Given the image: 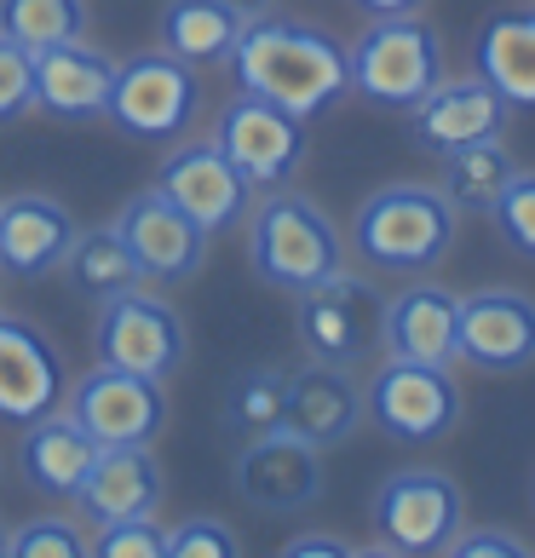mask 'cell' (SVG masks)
Instances as JSON below:
<instances>
[{
	"mask_svg": "<svg viewBox=\"0 0 535 558\" xmlns=\"http://www.w3.org/2000/svg\"><path fill=\"white\" fill-rule=\"evenodd\" d=\"M236 495L259 512H305L323 501V449L277 421L236 454Z\"/></svg>",
	"mask_w": 535,
	"mask_h": 558,
	"instance_id": "4fadbf2b",
	"label": "cell"
},
{
	"mask_svg": "<svg viewBox=\"0 0 535 558\" xmlns=\"http://www.w3.org/2000/svg\"><path fill=\"white\" fill-rule=\"evenodd\" d=\"M496 236L512 247L519 259H535V173H512V184H507V196L496 202Z\"/></svg>",
	"mask_w": 535,
	"mask_h": 558,
	"instance_id": "4dcf8cb0",
	"label": "cell"
},
{
	"mask_svg": "<svg viewBox=\"0 0 535 558\" xmlns=\"http://www.w3.org/2000/svg\"><path fill=\"white\" fill-rule=\"evenodd\" d=\"M461 214L438 184H380L375 196L357 202L352 214V254L368 271H392V277H426L438 271L455 247Z\"/></svg>",
	"mask_w": 535,
	"mask_h": 558,
	"instance_id": "7a4b0ae2",
	"label": "cell"
},
{
	"mask_svg": "<svg viewBox=\"0 0 535 558\" xmlns=\"http://www.w3.org/2000/svg\"><path fill=\"white\" fill-rule=\"evenodd\" d=\"M64 409L98 449L156 444L161 426H168V391H161V380L115 368V363H93L64 391Z\"/></svg>",
	"mask_w": 535,
	"mask_h": 558,
	"instance_id": "30bf717a",
	"label": "cell"
},
{
	"mask_svg": "<svg viewBox=\"0 0 535 558\" xmlns=\"http://www.w3.org/2000/svg\"><path fill=\"white\" fill-rule=\"evenodd\" d=\"M461 363L484 375H524L535 368V294L524 288H478L461 300L455 323Z\"/></svg>",
	"mask_w": 535,
	"mask_h": 558,
	"instance_id": "9a60e30c",
	"label": "cell"
},
{
	"mask_svg": "<svg viewBox=\"0 0 535 558\" xmlns=\"http://www.w3.org/2000/svg\"><path fill=\"white\" fill-rule=\"evenodd\" d=\"M35 110V52L24 40L0 35V128Z\"/></svg>",
	"mask_w": 535,
	"mask_h": 558,
	"instance_id": "d6a6232c",
	"label": "cell"
},
{
	"mask_svg": "<svg viewBox=\"0 0 535 558\" xmlns=\"http://www.w3.org/2000/svg\"><path fill=\"white\" fill-rule=\"evenodd\" d=\"M512 173H519V161H512L507 138H484V144H466V150L443 156V184L438 191L455 202V214H496V202L507 196Z\"/></svg>",
	"mask_w": 535,
	"mask_h": 558,
	"instance_id": "4316f807",
	"label": "cell"
},
{
	"mask_svg": "<svg viewBox=\"0 0 535 558\" xmlns=\"http://www.w3.org/2000/svg\"><path fill=\"white\" fill-rule=\"evenodd\" d=\"M115 231H121V242L133 247L144 282L179 288V282H191L202 271V259H208V231H202V225L184 214V208H173L156 184L121 202Z\"/></svg>",
	"mask_w": 535,
	"mask_h": 558,
	"instance_id": "5bb4252c",
	"label": "cell"
},
{
	"mask_svg": "<svg viewBox=\"0 0 535 558\" xmlns=\"http://www.w3.org/2000/svg\"><path fill=\"white\" fill-rule=\"evenodd\" d=\"M17 472H24V484L35 495H47V501H75L81 478L93 472V454L98 444L70 421V409H52V415H35L17 426Z\"/></svg>",
	"mask_w": 535,
	"mask_h": 558,
	"instance_id": "603a6c76",
	"label": "cell"
},
{
	"mask_svg": "<svg viewBox=\"0 0 535 558\" xmlns=\"http://www.w3.org/2000/svg\"><path fill=\"white\" fill-rule=\"evenodd\" d=\"M161 495H168V478H161V461L150 454V444L98 449L93 454V472L75 489V512L98 530V524H115V519L156 512Z\"/></svg>",
	"mask_w": 535,
	"mask_h": 558,
	"instance_id": "7402d4cb",
	"label": "cell"
},
{
	"mask_svg": "<svg viewBox=\"0 0 535 558\" xmlns=\"http://www.w3.org/2000/svg\"><path fill=\"white\" fill-rule=\"evenodd\" d=\"M363 391H368V421H375L392 444H403V449L443 444L449 432L461 426V415H466L455 368H438V363L386 357L375 375H368Z\"/></svg>",
	"mask_w": 535,
	"mask_h": 558,
	"instance_id": "52a82bcc",
	"label": "cell"
},
{
	"mask_svg": "<svg viewBox=\"0 0 535 558\" xmlns=\"http://www.w3.org/2000/svg\"><path fill=\"white\" fill-rule=\"evenodd\" d=\"M7 542H12V530H7V524H0V558H7Z\"/></svg>",
	"mask_w": 535,
	"mask_h": 558,
	"instance_id": "f35d334b",
	"label": "cell"
},
{
	"mask_svg": "<svg viewBox=\"0 0 535 558\" xmlns=\"http://www.w3.org/2000/svg\"><path fill=\"white\" fill-rule=\"evenodd\" d=\"M472 75H484L512 116L535 110V7L484 17V29L472 35Z\"/></svg>",
	"mask_w": 535,
	"mask_h": 558,
	"instance_id": "cb8c5ba5",
	"label": "cell"
},
{
	"mask_svg": "<svg viewBox=\"0 0 535 558\" xmlns=\"http://www.w3.org/2000/svg\"><path fill=\"white\" fill-rule=\"evenodd\" d=\"M461 512H466V495L461 484L438 466H398L386 472L375 501H368V530L386 553H403V558H431L455 542L461 530Z\"/></svg>",
	"mask_w": 535,
	"mask_h": 558,
	"instance_id": "8992f818",
	"label": "cell"
},
{
	"mask_svg": "<svg viewBox=\"0 0 535 558\" xmlns=\"http://www.w3.org/2000/svg\"><path fill=\"white\" fill-rule=\"evenodd\" d=\"M449 558H530V542L524 535H512V530H489V524H478V530H455V542L443 547Z\"/></svg>",
	"mask_w": 535,
	"mask_h": 558,
	"instance_id": "e575fe53",
	"label": "cell"
},
{
	"mask_svg": "<svg viewBox=\"0 0 535 558\" xmlns=\"http://www.w3.org/2000/svg\"><path fill=\"white\" fill-rule=\"evenodd\" d=\"M368 421V391L352 375V363H305L288 375L282 391V426H294L300 438H312L317 449L352 444Z\"/></svg>",
	"mask_w": 535,
	"mask_h": 558,
	"instance_id": "ac0fdd59",
	"label": "cell"
},
{
	"mask_svg": "<svg viewBox=\"0 0 535 558\" xmlns=\"http://www.w3.org/2000/svg\"><path fill=\"white\" fill-rule=\"evenodd\" d=\"M93 351H98V363L168 380L184 363V351H191V335H184V317L173 312V305L138 282V288H121V294L98 300Z\"/></svg>",
	"mask_w": 535,
	"mask_h": 558,
	"instance_id": "ba28073f",
	"label": "cell"
},
{
	"mask_svg": "<svg viewBox=\"0 0 535 558\" xmlns=\"http://www.w3.org/2000/svg\"><path fill=\"white\" fill-rule=\"evenodd\" d=\"M242 24L248 17L231 12L224 0H168L156 12V47L184 58V64H196V70H214L231 58Z\"/></svg>",
	"mask_w": 535,
	"mask_h": 558,
	"instance_id": "d4e9b609",
	"label": "cell"
},
{
	"mask_svg": "<svg viewBox=\"0 0 535 558\" xmlns=\"http://www.w3.org/2000/svg\"><path fill=\"white\" fill-rule=\"evenodd\" d=\"M530 501H535V478H530Z\"/></svg>",
	"mask_w": 535,
	"mask_h": 558,
	"instance_id": "ab89813d",
	"label": "cell"
},
{
	"mask_svg": "<svg viewBox=\"0 0 535 558\" xmlns=\"http://www.w3.org/2000/svg\"><path fill=\"white\" fill-rule=\"evenodd\" d=\"M345 58H352V93L386 116H409L449 75L443 35L421 12L368 17V29L345 47Z\"/></svg>",
	"mask_w": 535,
	"mask_h": 558,
	"instance_id": "277c9868",
	"label": "cell"
},
{
	"mask_svg": "<svg viewBox=\"0 0 535 558\" xmlns=\"http://www.w3.org/2000/svg\"><path fill=\"white\" fill-rule=\"evenodd\" d=\"M75 214L64 208L58 196H7L0 202V271L17 277V282H40L64 265L70 242H75Z\"/></svg>",
	"mask_w": 535,
	"mask_h": 558,
	"instance_id": "44dd1931",
	"label": "cell"
},
{
	"mask_svg": "<svg viewBox=\"0 0 535 558\" xmlns=\"http://www.w3.org/2000/svg\"><path fill=\"white\" fill-rule=\"evenodd\" d=\"M455 323H461V294H449L431 277H409V288H398L380 305V351L398 363H438L455 368L461 345H455Z\"/></svg>",
	"mask_w": 535,
	"mask_h": 558,
	"instance_id": "e0dca14e",
	"label": "cell"
},
{
	"mask_svg": "<svg viewBox=\"0 0 535 558\" xmlns=\"http://www.w3.org/2000/svg\"><path fill=\"white\" fill-rule=\"evenodd\" d=\"M87 553H93V535L75 519H29L7 542V558H87Z\"/></svg>",
	"mask_w": 535,
	"mask_h": 558,
	"instance_id": "f546056e",
	"label": "cell"
},
{
	"mask_svg": "<svg viewBox=\"0 0 535 558\" xmlns=\"http://www.w3.org/2000/svg\"><path fill=\"white\" fill-rule=\"evenodd\" d=\"M242 542H236V530L231 524H219V519H184L168 530V558H236Z\"/></svg>",
	"mask_w": 535,
	"mask_h": 558,
	"instance_id": "836d02e7",
	"label": "cell"
},
{
	"mask_svg": "<svg viewBox=\"0 0 535 558\" xmlns=\"http://www.w3.org/2000/svg\"><path fill=\"white\" fill-rule=\"evenodd\" d=\"M219 150L242 168L254 191H277L305 168V121L277 105H265L254 93H236L219 116Z\"/></svg>",
	"mask_w": 535,
	"mask_h": 558,
	"instance_id": "7c38bea8",
	"label": "cell"
},
{
	"mask_svg": "<svg viewBox=\"0 0 535 558\" xmlns=\"http://www.w3.org/2000/svg\"><path fill=\"white\" fill-rule=\"evenodd\" d=\"M115 87V58L87 35L35 52V110L58 121H98Z\"/></svg>",
	"mask_w": 535,
	"mask_h": 558,
	"instance_id": "ffe728a7",
	"label": "cell"
},
{
	"mask_svg": "<svg viewBox=\"0 0 535 558\" xmlns=\"http://www.w3.org/2000/svg\"><path fill=\"white\" fill-rule=\"evenodd\" d=\"M507 98L489 87L484 75H443L415 110H409V138L415 150L426 156H455L466 144H484V138H501L507 133Z\"/></svg>",
	"mask_w": 535,
	"mask_h": 558,
	"instance_id": "2e32d148",
	"label": "cell"
},
{
	"mask_svg": "<svg viewBox=\"0 0 535 558\" xmlns=\"http://www.w3.org/2000/svg\"><path fill=\"white\" fill-rule=\"evenodd\" d=\"M156 191L191 214L208 236L242 225L254 208V184L219 150V138H173V150L156 168Z\"/></svg>",
	"mask_w": 535,
	"mask_h": 558,
	"instance_id": "8fae6325",
	"label": "cell"
},
{
	"mask_svg": "<svg viewBox=\"0 0 535 558\" xmlns=\"http://www.w3.org/2000/svg\"><path fill=\"white\" fill-rule=\"evenodd\" d=\"M231 12H242V17H259V12H271V0H224Z\"/></svg>",
	"mask_w": 535,
	"mask_h": 558,
	"instance_id": "74e56055",
	"label": "cell"
},
{
	"mask_svg": "<svg viewBox=\"0 0 535 558\" xmlns=\"http://www.w3.org/2000/svg\"><path fill=\"white\" fill-rule=\"evenodd\" d=\"M224 70L236 75V93H254L300 121L340 110L345 93H352L345 40L305 24V17H277V12H259L242 24Z\"/></svg>",
	"mask_w": 535,
	"mask_h": 558,
	"instance_id": "6da1fadb",
	"label": "cell"
},
{
	"mask_svg": "<svg viewBox=\"0 0 535 558\" xmlns=\"http://www.w3.org/2000/svg\"><path fill=\"white\" fill-rule=\"evenodd\" d=\"M530 7H535V0H530Z\"/></svg>",
	"mask_w": 535,
	"mask_h": 558,
	"instance_id": "60d3db41",
	"label": "cell"
},
{
	"mask_svg": "<svg viewBox=\"0 0 535 558\" xmlns=\"http://www.w3.org/2000/svg\"><path fill=\"white\" fill-rule=\"evenodd\" d=\"M0 35L24 40L29 52L87 35V0H0Z\"/></svg>",
	"mask_w": 535,
	"mask_h": 558,
	"instance_id": "83f0119b",
	"label": "cell"
},
{
	"mask_svg": "<svg viewBox=\"0 0 535 558\" xmlns=\"http://www.w3.org/2000/svg\"><path fill=\"white\" fill-rule=\"evenodd\" d=\"M64 391H70L64 351L35 323L0 312V421L24 426L35 415H52V409H64Z\"/></svg>",
	"mask_w": 535,
	"mask_h": 558,
	"instance_id": "d6986e66",
	"label": "cell"
},
{
	"mask_svg": "<svg viewBox=\"0 0 535 558\" xmlns=\"http://www.w3.org/2000/svg\"><path fill=\"white\" fill-rule=\"evenodd\" d=\"M202 116V70L184 64L173 52H133L115 64V87H110V105L105 121L133 138V144H173L196 128Z\"/></svg>",
	"mask_w": 535,
	"mask_h": 558,
	"instance_id": "5b68a950",
	"label": "cell"
},
{
	"mask_svg": "<svg viewBox=\"0 0 535 558\" xmlns=\"http://www.w3.org/2000/svg\"><path fill=\"white\" fill-rule=\"evenodd\" d=\"M380 305L386 294L363 271H340L323 277L317 288L294 294V335L300 351L317 363H363L380 345Z\"/></svg>",
	"mask_w": 535,
	"mask_h": 558,
	"instance_id": "9c48e42d",
	"label": "cell"
},
{
	"mask_svg": "<svg viewBox=\"0 0 535 558\" xmlns=\"http://www.w3.org/2000/svg\"><path fill=\"white\" fill-rule=\"evenodd\" d=\"M282 391H288V375L282 368H248V375H236L231 391H224V432H236V438H259V432H271L282 421Z\"/></svg>",
	"mask_w": 535,
	"mask_h": 558,
	"instance_id": "f1b7e54d",
	"label": "cell"
},
{
	"mask_svg": "<svg viewBox=\"0 0 535 558\" xmlns=\"http://www.w3.org/2000/svg\"><path fill=\"white\" fill-rule=\"evenodd\" d=\"M242 225H248V271L277 294H305L345 265L340 225L294 184L265 191V202H254Z\"/></svg>",
	"mask_w": 535,
	"mask_h": 558,
	"instance_id": "3957f363",
	"label": "cell"
},
{
	"mask_svg": "<svg viewBox=\"0 0 535 558\" xmlns=\"http://www.w3.org/2000/svg\"><path fill=\"white\" fill-rule=\"evenodd\" d=\"M363 17H403V12H421L426 0H352Z\"/></svg>",
	"mask_w": 535,
	"mask_h": 558,
	"instance_id": "8d00e7d4",
	"label": "cell"
},
{
	"mask_svg": "<svg viewBox=\"0 0 535 558\" xmlns=\"http://www.w3.org/2000/svg\"><path fill=\"white\" fill-rule=\"evenodd\" d=\"M93 553L98 558H168V530L156 524V512L115 519V524L93 530Z\"/></svg>",
	"mask_w": 535,
	"mask_h": 558,
	"instance_id": "1f68e13d",
	"label": "cell"
},
{
	"mask_svg": "<svg viewBox=\"0 0 535 558\" xmlns=\"http://www.w3.org/2000/svg\"><path fill=\"white\" fill-rule=\"evenodd\" d=\"M58 271L70 277V288L81 300H110V294H121V288L144 282L133 247L121 242L115 225H87V231H75V242H70V254H64Z\"/></svg>",
	"mask_w": 535,
	"mask_h": 558,
	"instance_id": "484cf974",
	"label": "cell"
},
{
	"mask_svg": "<svg viewBox=\"0 0 535 558\" xmlns=\"http://www.w3.org/2000/svg\"><path fill=\"white\" fill-rule=\"evenodd\" d=\"M282 558H357V547L345 535H323V530H305L282 547Z\"/></svg>",
	"mask_w": 535,
	"mask_h": 558,
	"instance_id": "d590c367",
	"label": "cell"
}]
</instances>
